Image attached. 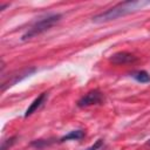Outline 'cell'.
Wrapping results in <instances>:
<instances>
[{"instance_id": "cell-9", "label": "cell", "mask_w": 150, "mask_h": 150, "mask_svg": "<svg viewBox=\"0 0 150 150\" xmlns=\"http://www.w3.org/2000/svg\"><path fill=\"white\" fill-rule=\"evenodd\" d=\"M15 139H16V136L14 137H11L8 139H5L2 141V144H1V150H7L8 148H11L14 143H15Z\"/></svg>"}, {"instance_id": "cell-3", "label": "cell", "mask_w": 150, "mask_h": 150, "mask_svg": "<svg viewBox=\"0 0 150 150\" xmlns=\"http://www.w3.org/2000/svg\"><path fill=\"white\" fill-rule=\"evenodd\" d=\"M35 71V68H25V69H21L19 71H14L12 73L8 79H2V82H1V90L5 91L7 88L14 86L15 83H18L19 81H21L22 79H25L26 76H29L32 73Z\"/></svg>"}, {"instance_id": "cell-1", "label": "cell", "mask_w": 150, "mask_h": 150, "mask_svg": "<svg viewBox=\"0 0 150 150\" xmlns=\"http://www.w3.org/2000/svg\"><path fill=\"white\" fill-rule=\"evenodd\" d=\"M149 1H124V2H120L116 6L107 9L105 12H102L97 15H95L93 18V22L96 23H102V22H108L111 20H115L117 18L124 16L127 14H130L132 12H136L138 9H142L144 6L149 5Z\"/></svg>"}, {"instance_id": "cell-5", "label": "cell", "mask_w": 150, "mask_h": 150, "mask_svg": "<svg viewBox=\"0 0 150 150\" xmlns=\"http://www.w3.org/2000/svg\"><path fill=\"white\" fill-rule=\"evenodd\" d=\"M134 61H136V56L128 52H117L110 57V62L114 64H128Z\"/></svg>"}, {"instance_id": "cell-4", "label": "cell", "mask_w": 150, "mask_h": 150, "mask_svg": "<svg viewBox=\"0 0 150 150\" xmlns=\"http://www.w3.org/2000/svg\"><path fill=\"white\" fill-rule=\"evenodd\" d=\"M102 101H103V94L100 90L95 89V90H90L84 96H82L77 101V105L80 108H84V107H89L94 104H100L102 103Z\"/></svg>"}, {"instance_id": "cell-6", "label": "cell", "mask_w": 150, "mask_h": 150, "mask_svg": "<svg viewBox=\"0 0 150 150\" xmlns=\"http://www.w3.org/2000/svg\"><path fill=\"white\" fill-rule=\"evenodd\" d=\"M47 100V93H42V94H40L32 103H30V105L28 107V109L26 110V112H25V117H28V116H30L34 111H36L43 103H45V101Z\"/></svg>"}, {"instance_id": "cell-2", "label": "cell", "mask_w": 150, "mask_h": 150, "mask_svg": "<svg viewBox=\"0 0 150 150\" xmlns=\"http://www.w3.org/2000/svg\"><path fill=\"white\" fill-rule=\"evenodd\" d=\"M61 19V14H52V15H47L45 18H42L41 20L36 21L23 35H22V40H27L30 38H34L46 30H48L50 27H53L56 22H59Z\"/></svg>"}, {"instance_id": "cell-8", "label": "cell", "mask_w": 150, "mask_h": 150, "mask_svg": "<svg viewBox=\"0 0 150 150\" xmlns=\"http://www.w3.org/2000/svg\"><path fill=\"white\" fill-rule=\"evenodd\" d=\"M83 137H84V131H83V130H73V131H70L68 135L63 136L60 141H61V142H66V141H68V139H81V138H83Z\"/></svg>"}, {"instance_id": "cell-11", "label": "cell", "mask_w": 150, "mask_h": 150, "mask_svg": "<svg viewBox=\"0 0 150 150\" xmlns=\"http://www.w3.org/2000/svg\"><path fill=\"white\" fill-rule=\"evenodd\" d=\"M149 144H150V141H149Z\"/></svg>"}, {"instance_id": "cell-7", "label": "cell", "mask_w": 150, "mask_h": 150, "mask_svg": "<svg viewBox=\"0 0 150 150\" xmlns=\"http://www.w3.org/2000/svg\"><path fill=\"white\" fill-rule=\"evenodd\" d=\"M137 82L139 83H149L150 82V75L145 71V70H137L134 71L132 74H130Z\"/></svg>"}, {"instance_id": "cell-10", "label": "cell", "mask_w": 150, "mask_h": 150, "mask_svg": "<svg viewBox=\"0 0 150 150\" xmlns=\"http://www.w3.org/2000/svg\"><path fill=\"white\" fill-rule=\"evenodd\" d=\"M102 144H103V141H102V139H98L94 145H91L90 148H88V149H86V150H97V149H100V148L102 146Z\"/></svg>"}]
</instances>
